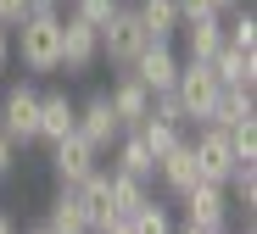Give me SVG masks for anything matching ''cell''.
<instances>
[{
  "instance_id": "cell-14",
  "label": "cell",
  "mask_w": 257,
  "mask_h": 234,
  "mask_svg": "<svg viewBox=\"0 0 257 234\" xmlns=\"http://www.w3.org/2000/svg\"><path fill=\"white\" fill-rule=\"evenodd\" d=\"M207 67H212V78L224 89H257V56L235 51V45H218V51L207 56Z\"/></svg>"
},
{
  "instance_id": "cell-29",
  "label": "cell",
  "mask_w": 257,
  "mask_h": 234,
  "mask_svg": "<svg viewBox=\"0 0 257 234\" xmlns=\"http://www.w3.org/2000/svg\"><path fill=\"white\" fill-rule=\"evenodd\" d=\"M28 17V0H0V28H17Z\"/></svg>"
},
{
  "instance_id": "cell-17",
  "label": "cell",
  "mask_w": 257,
  "mask_h": 234,
  "mask_svg": "<svg viewBox=\"0 0 257 234\" xmlns=\"http://www.w3.org/2000/svg\"><path fill=\"white\" fill-rule=\"evenodd\" d=\"M135 17H140L151 45H174V34H179V6L174 0H135Z\"/></svg>"
},
{
  "instance_id": "cell-23",
  "label": "cell",
  "mask_w": 257,
  "mask_h": 234,
  "mask_svg": "<svg viewBox=\"0 0 257 234\" xmlns=\"http://www.w3.org/2000/svg\"><path fill=\"white\" fill-rule=\"evenodd\" d=\"M224 195H229V206H257V162H235V173L224 178Z\"/></svg>"
},
{
  "instance_id": "cell-7",
  "label": "cell",
  "mask_w": 257,
  "mask_h": 234,
  "mask_svg": "<svg viewBox=\"0 0 257 234\" xmlns=\"http://www.w3.org/2000/svg\"><path fill=\"white\" fill-rule=\"evenodd\" d=\"M95 62H101V34L67 12V17H62V73H67V78H84Z\"/></svg>"
},
{
  "instance_id": "cell-33",
  "label": "cell",
  "mask_w": 257,
  "mask_h": 234,
  "mask_svg": "<svg viewBox=\"0 0 257 234\" xmlns=\"http://www.w3.org/2000/svg\"><path fill=\"white\" fill-rule=\"evenodd\" d=\"M235 6H240V0H212V12H218V17H224V12H235Z\"/></svg>"
},
{
  "instance_id": "cell-31",
  "label": "cell",
  "mask_w": 257,
  "mask_h": 234,
  "mask_svg": "<svg viewBox=\"0 0 257 234\" xmlns=\"http://www.w3.org/2000/svg\"><path fill=\"white\" fill-rule=\"evenodd\" d=\"M12 67V28H0V73Z\"/></svg>"
},
{
  "instance_id": "cell-20",
  "label": "cell",
  "mask_w": 257,
  "mask_h": 234,
  "mask_svg": "<svg viewBox=\"0 0 257 234\" xmlns=\"http://www.w3.org/2000/svg\"><path fill=\"white\" fill-rule=\"evenodd\" d=\"M246 117H257L251 89H218V101H212V112H207L212 128H235V123H246Z\"/></svg>"
},
{
  "instance_id": "cell-6",
  "label": "cell",
  "mask_w": 257,
  "mask_h": 234,
  "mask_svg": "<svg viewBox=\"0 0 257 234\" xmlns=\"http://www.w3.org/2000/svg\"><path fill=\"white\" fill-rule=\"evenodd\" d=\"M185 201V223L190 228H201V234H224L229 228V195H224V184H196V190H185L179 195Z\"/></svg>"
},
{
  "instance_id": "cell-18",
  "label": "cell",
  "mask_w": 257,
  "mask_h": 234,
  "mask_svg": "<svg viewBox=\"0 0 257 234\" xmlns=\"http://www.w3.org/2000/svg\"><path fill=\"white\" fill-rule=\"evenodd\" d=\"M112 173H128V178H140V184L157 178V156L140 145V134H123L117 145H112Z\"/></svg>"
},
{
  "instance_id": "cell-4",
  "label": "cell",
  "mask_w": 257,
  "mask_h": 234,
  "mask_svg": "<svg viewBox=\"0 0 257 234\" xmlns=\"http://www.w3.org/2000/svg\"><path fill=\"white\" fill-rule=\"evenodd\" d=\"M73 134H78V139H84V145H90L95 156H106L117 139H123V123H117V112H112V101H106V89H95V95L78 106Z\"/></svg>"
},
{
  "instance_id": "cell-2",
  "label": "cell",
  "mask_w": 257,
  "mask_h": 234,
  "mask_svg": "<svg viewBox=\"0 0 257 234\" xmlns=\"http://www.w3.org/2000/svg\"><path fill=\"white\" fill-rule=\"evenodd\" d=\"M0 134L12 139V145H39V89L28 78H12L0 89Z\"/></svg>"
},
{
  "instance_id": "cell-21",
  "label": "cell",
  "mask_w": 257,
  "mask_h": 234,
  "mask_svg": "<svg viewBox=\"0 0 257 234\" xmlns=\"http://www.w3.org/2000/svg\"><path fill=\"white\" fill-rule=\"evenodd\" d=\"M106 184H112V212H117V223H128L146 201H151V190L140 178H128V173H106Z\"/></svg>"
},
{
  "instance_id": "cell-10",
  "label": "cell",
  "mask_w": 257,
  "mask_h": 234,
  "mask_svg": "<svg viewBox=\"0 0 257 234\" xmlns=\"http://www.w3.org/2000/svg\"><path fill=\"white\" fill-rule=\"evenodd\" d=\"M106 101H112V112H117L123 134H128V128H140V123L151 117V89H146L135 73H117V78H112V89H106Z\"/></svg>"
},
{
  "instance_id": "cell-28",
  "label": "cell",
  "mask_w": 257,
  "mask_h": 234,
  "mask_svg": "<svg viewBox=\"0 0 257 234\" xmlns=\"http://www.w3.org/2000/svg\"><path fill=\"white\" fill-rule=\"evenodd\" d=\"M179 6V23H196V17H218L212 12V0H174Z\"/></svg>"
},
{
  "instance_id": "cell-25",
  "label": "cell",
  "mask_w": 257,
  "mask_h": 234,
  "mask_svg": "<svg viewBox=\"0 0 257 234\" xmlns=\"http://www.w3.org/2000/svg\"><path fill=\"white\" fill-rule=\"evenodd\" d=\"M128 234H174V212L162 201H146L135 217H128Z\"/></svg>"
},
{
  "instance_id": "cell-19",
  "label": "cell",
  "mask_w": 257,
  "mask_h": 234,
  "mask_svg": "<svg viewBox=\"0 0 257 234\" xmlns=\"http://www.w3.org/2000/svg\"><path fill=\"white\" fill-rule=\"evenodd\" d=\"M45 228L51 234H90V217H84V206H78V195L67 190H56V201H51V212H45Z\"/></svg>"
},
{
  "instance_id": "cell-9",
  "label": "cell",
  "mask_w": 257,
  "mask_h": 234,
  "mask_svg": "<svg viewBox=\"0 0 257 234\" xmlns=\"http://www.w3.org/2000/svg\"><path fill=\"white\" fill-rule=\"evenodd\" d=\"M190 151H196V162H201V178H207V184H224V178L235 173V151H229V134H224V128L201 123V128H196V139H190Z\"/></svg>"
},
{
  "instance_id": "cell-27",
  "label": "cell",
  "mask_w": 257,
  "mask_h": 234,
  "mask_svg": "<svg viewBox=\"0 0 257 234\" xmlns=\"http://www.w3.org/2000/svg\"><path fill=\"white\" fill-rule=\"evenodd\" d=\"M224 134H229V151H235V162H257V117H246V123L224 128Z\"/></svg>"
},
{
  "instance_id": "cell-5",
  "label": "cell",
  "mask_w": 257,
  "mask_h": 234,
  "mask_svg": "<svg viewBox=\"0 0 257 234\" xmlns=\"http://www.w3.org/2000/svg\"><path fill=\"white\" fill-rule=\"evenodd\" d=\"M146 45H151V39H146V28H140L135 6H123V12H117V17L101 28V62H112V67L123 73L128 62H135V56L146 51Z\"/></svg>"
},
{
  "instance_id": "cell-16",
  "label": "cell",
  "mask_w": 257,
  "mask_h": 234,
  "mask_svg": "<svg viewBox=\"0 0 257 234\" xmlns=\"http://www.w3.org/2000/svg\"><path fill=\"white\" fill-rule=\"evenodd\" d=\"M174 39H185V62H207L212 51L224 45V17H196V23H179V34Z\"/></svg>"
},
{
  "instance_id": "cell-30",
  "label": "cell",
  "mask_w": 257,
  "mask_h": 234,
  "mask_svg": "<svg viewBox=\"0 0 257 234\" xmlns=\"http://www.w3.org/2000/svg\"><path fill=\"white\" fill-rule=\"evenodd\" d=\"M12 167H17V145H12V139H6V134H0V178H6Z\"/></svg>"
},
{
  "instance_id": "cell-36",
  "label": "cell",
  "mask_w": 257,
  "mask_h": 234,
  "mask_svg": "<svg viewBox=\"0 0 257 234\" xmlns=\"http://www.w3.org/2000/svg\"><path fill=\"white\" fill-rule=\"evenodd\" d=\"M23 234H51V228H45V223H34V228H23Z\"/></svg>"
},
{
  "instance_id": "cell-15",
  "label": "cell",
  "mask_w": 257,
  "mask_h": 234,
  "mask_svg": "<svg viewBox=\"0 0 257 234\" xmlns=\"http://www.w3.org/2000/svg\"><path fill=\"white\" fill-rule=\"evenodd\" d=\"M157 178H162L174 195H185V190H196V184H201V162H196V151H190V139H179V145L157 162Z\"/></svg>"
},
{
  "instance_id": "cell-37",
  "label": "cell",
  "mask_w": 257,
  "mask_h": 234,
  "mask_svg": "<svg viewBox=\"0 0 257 234\" xmlns=\"http://www.w3.org/2000/svg\"><path fill=\"white\" fill-rule=\"evenodd\" d=\"M224 234H229V228H224Z\"/></svg>"
},
{
  "instance_id": "cell-22",
  "label": "cell",
  "mask_w": 257,
  "mask_h": 234,
  "mask_svg": "<svg viewBox=\"0 0 257 234\" xmlns=\"http://www.w3.org/2000/svg\"><path fill=\"white\" fill-rule=\"evenodd\" d=\"M128 134H140V145H146V151H151L157 162H162V156H168V151H174L179 139H185V128H174V123H162V117H146L140 128H128Z\"/></svg>"
},
{
  "instance_id": "cell-34",
  "label": "cell",
  "mask_w": 257,
  "mask_h": 234,
  "mask_svg": "<svg viewBox=\"0 0 257 234\" xmlns=\"http://www.w3.org/2000/svg\"><path fill=\"white\" fill-rule=\"evenodd\" d=\"M101 234H128V223H112V228H101Z\"/></svg>"
},
{
  "instance_id": "cell-12",
  "label": "cell",
  "mask_w": 257,
  "mask_h": 234,
  "mask_svg": "<svg viewBox=\"0 0 257 234\" xmlns=\"http://www.w3.org/2000/svg\"><path fill=\"white\" fill-rule=\"evenodd\" d=\"M73 123H78V106L67 101V89H45V95H39V145L67 139Z\"/></svg>"
},
{
  "instance_id": "cell-11",
  "label": "cell",
  "mask_w": 257,
  "mask_h": 234,
  "mask_svg": "<svg viewBox=\"0 0 257 234\" xmlns=\"http://www.w3.org/2000/svg\"><path fill=\"white\" fill-rule=\"evenodd\" d=\"M51 167H56V178L73 190V184H84V178H90V173L101 167V156H95L90 145H84L78 134H67V139H56V145H51Z\"/></svg>"
},
{
  "instance_id": "cell-3",
  "label": "cell",
  "mask_w": 257,
  "mask_h": 234,
  "mask_svg": "<svg viewBox=\"0 0 257 234\" xmlns=\"http://www.w3.org/2000/svg\"><path fill=\"white\" fill-rule=\"evenodd\" d=\"M218 78H212V67L207 62H185L179 56V78H174V101H179V112H185V123L190 128H201L207 123V112H212V101H218Z\"/></svg>"
},
{
  "instance_id": "cell-1",
  "label": "cell",
  "mask_w": 257,
  "mask_h": 234,
  "mask_svg": "<svg viewBox=\"0 0 257 234\" xmlns=\"http://www.w3.org/2000/svg\"><path fill=\"white\" fill-rule=\"evenodd\" d=\"M12 56L23 62L28 78H51V73H62V17L28 12V17L12 28Z\"/></svg>"
},
{
  "instance_id": "cell-24",
  "label": "cell",
  "mask_w": 257,
  "mask_h": 234,
  "mask_svg": "<svg viewBox=\"0 0 257 234\" xmlns=\"http://www.w3.org/2000/svg\"><path fill=\"white\" fill-rule=\"evenodd\" d=\"M224 45H235V51L257 56V17H251V6H235V12H229V23H224Z\"/></svg>"
},
{
  "instance_id": "cell-35",
  "label": "cell",
  "mask_w": 257,
  "mask_h": 234,
  "mask_svg": "<svg viewBox=\"0 0 257 234\" xmlns=\"http://www.w3.org/2000/svg\"><path fill=\"white\" fill-rule=\"evenodd\" d=\"M174 234H201V228H190V223H174Z\"/></svg>"
},
{
  "instance_id": "cell-32",
  "label": "cell",
  "mask_w": 257,
  "mask_h": 234,
  "mask_svg": "<svg viewBox=\"0 0 257 234\" xmlns=\"http://www.w3.org/2000/svg\"><path fill=\"white\" fill-rule=\"evenodd\" d=\"M0 234H23V228H17V217H12L6 206H0Z\"/></svg>"
},
{
  "instance_id": "cell-26",
  "label": "cell",
  "mask_w": 257,
  "mask_h": 234,
  "mask_svg": "<svg viewBox=\"0 0 257 234\" xmlns=\"http://www.w3.org/2000/svg\"><path fill=\"white\" fill-rule=\"evenodd\" d=\"M117 12H123V0H73V17H78V23H90L95 34H101Z\"/></svg>"
},
{
  "instance_id": "cell-13",
  "label": "cell",
  "mask_w": 257,
  "mask_h": 234,
  "mask_svg": "<svg viewBox=\"0 0 257 234\" xmlns=\"http://www.w3.org/2000/svg\"><path fill=\"white\" fill-rule=\"evenodd\" d=\"M73 195H78L84 217H90V234H101V228H112V223H117V212H112V184H106V173H101V167L84 178V184H73Z\"/></svg>"
},
{
  "instance_id": "cell-8",
  "label": "cell",
  "mask_w": 257,
  "mask_h": 234,
  "mask_svg": "<svg viewBox=\"0 0 257 234\" xmlns=\"http://www.w3.org/2000/svg\"><path fill=\"white\" fill-rule=\"evenodd\" d=\"M123 73H135L151 95H168V89H174V78H179V51H174V45H146V51L128 62Z\"/></svg>"
}]
</instances>
